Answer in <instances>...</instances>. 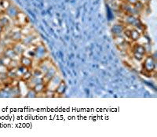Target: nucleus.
<instances>
[{
    "mask_svg": "<svg viewBox=\"0 0 157 137\" xmlns=\"http://www.w3.org/2000/svg\"><path fill=\"white\" fill-rule=\"evenodd\" d=\"M8 79H10V78H9L7 72H2V73H0V81H2L3 82H5Z\"/></svg>",
    "mask_w": 157,
    "mask_h": 137,
    "instance_id": "obj_25",
    "label": "nucleus"
},
{
    "mask_svg": "<svg viewBox=\"0 0 157 137\" xmlns=\"http://www.w3.org/2000/svg\"><path fill=\"white\" fill-rule=\"evenodd\" d=\"M11 5V3L10 0H0V7L5 11L6 9H8Z\"/></svg>",
    "mask_w": 157,
    "mask_h": 137,
    "instance_id": "obj_17",
    "label": "nucleus"
},
{
    "mask_svg": "<svg viewBox=\"0 0 157 137\" xmlns=\"http://www.w3.org/2000/svg\"><path fill=\"white\" fill-rule=\"evenodd\" d=\"M62 81L61 79V78L60 77V75H57L56 74L54 77H53L50 79V80L48 82L46 83V89H50V90H53V91H54L56 88L57 87V86L60 84V82Z\"/></svg>",
    "mask_w": 157,
    "mask_h": 137,
    "instance_id": "obj_4",
    "label": "nucleus"
},
{
    "mask_svg": "<svg viewBox=\"0 0 157 137\" xmlns=\"http://www.w3.org/2000/svg\"><path fill=\"white\" fill-rule=\"evenodd\" d=\"M43 94H44V97H48V98H54V97H56V93H55V92L48 89H46L45 91L43 92Z\"/></svg>",
    "mask_w": 157,
    "mask_h": 137,
    "instance_id": "obj_20",
    "label": "nucleus"
},
{
    "mask_svg": "<svg viewBox=\"0 0 157 137\" xmlns=\"http://www.w3.org/2000/svg\"><path fill=\"white\" fill-rule=\"evenodd\" d=\"M66 88H67V86H66L65 82L62 80L54 90L55 93H56V97H61V96L65 94V92L66 91Z\"/></svg>",
    "mask_w": 157,
    "mask_h": 137,
    "instance_id": "obj_10",
    "label": "nucleus"
},
{
    "mask_svg": "<svg viewBox=\"0 0 157 137\" xmlns=\"http://www.w3.org/2000/svg\"><path fill=\"white\" fill-rule=\"evenodd\" d=\"M10 61H11V59L10 58H9V57H6V56H4L3 55V57H1V59H0V63L3 64V65L6 66L7 67H8L9 64L10 63Z\"/></svg>",
    "mask_w": 157,
    "mask_h": 137,
    "instance_id": "obj_21",
    "label": "nucleus"
},
{
    "mask_svg": "<svg viewBox=\"0 0 157 137\" xmlns=\"http://www.w3.org/2000/svg\"><path fill=\"white\" fill-rule=\"evenodd\" d=\"M57 67H56V66H55L54 64H53V65L47 70V72L43 74V82L46 84L52 78L54 77L55 75L57 74Z\"/></svg>",
    "mask_w": 157,
    "mask_h": 137,
    "instance_id": "obj_5",
    "label": "nucleus"
},
{
    "mask_svg": "<svg viewBox=\"0 0 157 137\" xmlns=\"http://www.w3.org/2000/svg\"><path fill=\"white\" fill-rule=\"evenodd\" d=\"M35 59H38L39 60H41L46 58V55L47 53L46 49L43 43H39L35 45Z\"/></svg>",
    "mask_w": 157,
    "mask_h": 137,
    "instance_id": "obj_2",
    "label": "nucleus"
},
{
    "mask_svg": "<svg viewBox=\"0 0 157 137\" xmlns=\"http://www.w3.org/2000/svg\"><path fill=\"white\" fill-rule=\"evenodd\" d=\"M144 62L142 63L143 71L147 72L148 74H151L156 71V60L152 56H147L144 58Z\"/></svg>",
    "mask_w": 157,
    "mask_h": 137,
    "instance_id": "obj_1",
    "label": "nucleus"
},
{
    "mask_svg": "<svg viewBox=\"0 0 157 137\" xmlns=\"http://www.w3.org/2000/svg\"><path fill=\"white\" fill-rule=\"evenodd\" d=\"M19 62H20V65L26 67L28 68H31L32 65H33V59L30 58L29 57H26L24 55H21L20 56V59H19Z\"/></svg>",
    "mask_w": 157,
    "mask_h": 137,
    "instance_id": "obj_7",
    "label": "nucleus"
},
{
    "mask_svg": "<svg viewBox=\"0 0 157 137\" xmlns=\"http://www.w3.org/2000/svg\"><path fill=\"white\" fill-rule=\"evenodd\" d=\"M53 64L54 63H52L48 57H46V58H44L43 60H39V63L38 64V68L39 69L40 71L43 72V74H44Z\"/></svg>",
    "mask_w": 157,
    "mask_h": 137,
    "instance_id": "obj_3",
    "label": "nucleus"
},
{
    "mask_svg": "<svg viewBox=\"0 0 157 137\" xmlns=\"http://www.w3.org/2000/svg\"><path fill=\"white\" fill-rule=\"evenodd\" d=\"M120 2H122V3H126V0H119Z\"/></svg>",
    "mask_w": 157,
    "mask_h": 137,
    "instance_id": "obj_29",
    "label": "nucleus"
},
{
    "mask_svg": "<svg viewBox=\"0 0 157 137\" xmlns=\"http://www.w3.org/2000/svg\"><path fill=\"white\" fill-rule=\"evenodd\" d=\"M19 13H20V11H19V9H18L17 6H13L12 4L10 6V7L8 9H6V10H5V14L9 18L13 19V20H14L15 18L17 17V16L18 15Z\"/></svg>",
    "mask_w": 157,
    "mask_h": 137,
    "instance_id": "obj_6",
    "label": "nucleus"
},
{
    "mask_svg": "<svg viewBox=\"0 0 157 137\" xmlns=\"http://www.w3.org/2000/svg\"><path fill=\"white\" fill-rule=\"evenodd\" d=\"M20 65L19 60H11L8 66V69H16Z\"/></svg>",
    "mask_w": 157,
    "mask_h": 137,
    "instance_id": "obj_19",
    "label": "nucleus"
},
{
    "mask_svg": "<svg viewBox=\"0 0 157 137\" xmlns=\"http://www.w3.org/2000/svg\"><path fill=\"white\" fill-rule=\"evenodd\" d=\"M10 24V18H9L5 13H3V15H0V24L3 26L4 29L6 28V27H8Z\"/></svg>",
    "mask_w": 157,
    "mask_h": 137,
    "instance_id": "obj_15",
    "label": "nucleus"
},
{
    "mask_svg": "<svg viewBox=\"0 0 157 137\" xmlns=\"http://www.w3.org/2000/svg\"><path fill=\"white\" fill-rule=\"evenodd\" d=\"M3 31H4V28H3V26H2V25H1V24H0V34H2V33H3Z\"/></svg>",
    "mask_w": 157,
    "mask_h": 137,
    "instance_id": "obj_28",
    "label": "nucleus"
},
{
    "mask_svg": "<svg viewBox=\"0 0 157 137\" xmlns=\"http://www.w3.org/2000/svg\"><path fill=\"white\" fill-rule=\"evenodd\" d=\"M31 72H32V76L34 77H43V73L38 67L33 69Z\"/></svg>",
    "mask_w": 157,
    "mask_h": 137,
    "instance_id": "obj_22",
    "label": "nucleus"
},
{
    "mask_svg": "<svg viewBox=\"0 0 157 137\" xmlns=\"http://www.w3.org/2000/svg\"><path fill=\"white\" fill-rule=\"evenodd\" d=\"M38 95L37 93L34 91L33 89H29V92H27V95H26V97H29V98H34V97H37Z\"/></svg>",
    "mask_w": 157,
    "mask_h": 137,
    "instance_id": "obj_24",
    "label": "nucleus"
},
{
    "mask_svg": "<svg viewBox=\"0 0 157 137\" xmlns=\"http://www.w3.org/2000/svg\"><path fill=\"white\" fill-rule=\"evenodd\" d=\"M137 1H139V0H126V3H129L130 5H134Z\"/></svg>",
    "mask_w": 157,
    "mask_h": 137,
    "instance_id": "obj_27",
    "label": "nucleus"
},
{
    "mask_svg": "<svg viewBox=\"0 0 157 137\" xmlns=\"http://www.w3.org/2000/svg\"><path fill=\"white\" fill-rule=\"evenodd\" d=\"M7 72H8V67H7L6 66L3 65V64H2V63H0V73Z\"/></svg>",
    "mask_w": 157,
    "mask_h": 137,
    "instance_id": "obj_26",
    "label": "nucleus"
},
{
    "mask_svg": "<svg viewBox=\"0 0 157 137\" xmlns=\"http://www.w3.org/2000/svg\"><path fill=\"white\" fill-rule=\"evenodd\" d=\"M11 47L13 48V49L17 53V54L19 55V56H21V55L23 54L24 52V50H25L26 49V46H24L21 42L14 43V44L12 45Z\"/></svg>",
    "mask_w": 157,
    "mask_h": 137,
    "instance_id": "obj_8",
    "label": "nucleus"
},
{
    "mask_svg": "<svg viewBox=\"0 0 157 137\" xmlns=\"http://www.w3.org/2000/svg\"><path fill=\"white\" fill-rule=\"evenodd\" d=\"M125 28L126 26H124L123 24H115V25H113V27L111 28L112 34H113L114 36L122 35Z\"/></svg>",
    "mask_w": 157,
    "mask_h": 137,
    "instance_id": "obj_9",
    "label": "nucleus"
},
{
    "mask_svg": "<svg viewBox=\"0 0 157 137\" xmlns=\"http://www.w3.org/2000/svg\"><path fill=\"white\" fill-rule=\"evenodd\" d=\"M134 7V9L137 10L138 13H141V11L144 10V9H145V3H143L142 2H141V1H137V3H135L134 5H133Z\"/></svg>",
    "mask_w": 157,
    "mask_h": 137,
    "instance_id": "obj_16",
    "label": "nucleus"
},
{
    "mask_svg": "<svg viewBox=\"0 0 157 137\" xmlns=\"http://www.w3.org/2000/svg\"><path fill=\"white\" fill-rule=\"evenodd\" d=\"M3 55L9 57V58H10L11 60H17V57H19V55L17 54V53L13 49L12 47L6 49V50L3 52Z\"/></svg>",
    "mask_w": 157,
    "mask_h": 137,
    "instance_id": "obj_11",
    "label": "nucleus"
},
{
    "mask_svg": "<svg viewBox=\"0 0 157 137\" xmlns=\"http://www.w3.org/2000/svg\"><path fill=\"white\" fill-rule=\"evenodd\" d=\"M32 89H34V91L37 93V95L42 94V93H43V92L46 89V83L45 82L39 83L37 85H35Z\"/></svg>",
    "mask_w": 157,
    "mask_h": 137,
    "instance_id": "obj_14",
    "label": "nucleus"
},
{
    "mask_svg": "<svg viewBox=\"0 0 157 137\" xmlns=\"http://www.w3.org/2000/svg\"><path fill=\"white\" fill-rule=\"evenodd\" d=\"M132 49H133V52H136V53H138L144 55V56L146 54V48L142 44L135 43Z\"/></svg>",
    "mask_w": 157,
    "mask_h": 137,
    "instance_id": "obj_13",
    "label": "nucleus"
},
{
    "mask_svg": "<svg viewBox=\"0 0 157 137\" xmlns=\"http://www.w3.org/2000/svg\"><path fill=\"white\" fill-rule=\"evenodd\" d=\"M32 77V72H31V70H29L28 72H25L24 74L22 75V77H21V80L23 81V82H28L29 80L31 79V78Z\"/></svg>",
    "mask_w": 157,
    "mask_h": 137,
    "instance_id": "obj_18",
    "label": "nucleus"
},
{
    "mask_svg": "<svg viewBox=\"0 0 157 137\" xmlns=\"http://www.w3.org/2000/svg\"><path fill=\"white\" fill-rule=\"evenodd\" d=\"M141 38V33L139 32V30L135 28H131V33H130V40L136 43Z\"/></svg>",
    "mask_w": 157,
    "mask_h": 137,
    "instance_id": "obj_12",
    "label": "nucleus"
},
{
    "mask_svg": "<svg viewBox=\"0 0 157 137\" xmlns=\"http://www.w3.org/2000/svg\"><path fill=\"white\" fill-rule=\"evenodd\" d=\"M133 57L135 60H137V61H142L145 58V56L144 55H141L138 53H136V52H133Z\"/></svg>",
    "mask_w": 157,
    "mask_h": 137,
    "instance_id": "obj_23",
    "label": "nucleus"
}]
</instances>
